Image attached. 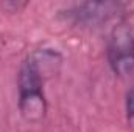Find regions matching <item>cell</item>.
I'll use <instances>...</instances> for the list:
<instances>
[{
	"mask_svg": "<svg viewBox=\"0 0 134 132\" xmlns=\"http://www.w3.org/2000/svg\"><path fill=\"white\" fill-rule=\"evenodd\" d=\"M19 112L28 123H39L47 113V99L44 95V78L36 56H28L20 65L17 76Z\"/></svg>",
	"mask_w": 134,
	"mask_h": 132,
	"instance_id": "1",
	"label": "cell"
},
{
	"mask_svg": "<svg viewBox=\"0 0 134 132\" xmlns=\"http://www.w3.org/2000/svg\"><path fill=\"white\" fill-rule=\"evenodd\" d=\"M125 107H126V120H128V124L134 129V89H131L126 93Z\"/></svg>",
	"mask_w": 134,
	"mask_h": 132,
	"instance_id": "4",
	"label": "cell"
},
{
	"mask_svg": "<svg viewBox=\"0 0 134 132\" xmlns=\"http://www.w3.org/2000/svg\"><path fill=\"white\" fill-rule=\"evenodd\" d=\"M108 61L119 78L134 75V34L126 23H117L108 40Z\"/></svg>",
	"mask_w": 134,
	"mask_h": 132,
	"instance_id": "2",
	"label": "cell"
},
{
	"mask_svg": "<svg viewBox=\"0 0 134 132\" xmlns=\"http://www.w3.org/2000/svg\"><path fill=\"white\" fill-rule=\"evenodd\" d=\"M119 9H120V3H114V2L83 3L70 9L67 13V17L76 25L80 23L83 27H97L101 22L112 19Z\"/></svg>",
	"mask_w": 134,
	"mask_h": 132,
	"instance_id": "3",
	"label": "cell"
}]
</instances>
